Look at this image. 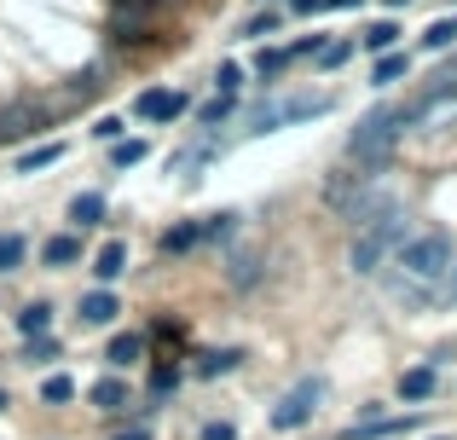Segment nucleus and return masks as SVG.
Returning <instances> with one entry per match:
<instances>
[{
	"instance_id": "obj_4",
	"label": "nucleus",
	"mask_w": 457,
	"mask_h": 440,
	"mask_svg": "<svg viewBox=\"0 0 457 440\" xmlns=\"http://www.w3.org/2000/svg\"><path fill=\"white\" fill-rule=\"evenodd\" d=\"M452 261H457L452 244H446V237H435V232H428V237H411V244H400V272L417 284V290H423V284H435V278H446Z\"/></svg>"
},
{
	"instance_id": "obj_32",
	"label": "nucleus",
	"mask_w": 457,
	"mask_h": 440,
	"mask_svg": "<svg viewBox=\"0 0 457 440\" xmlns=\"http://www.w3.org/2000/svg\"><path fill=\"white\" fill-rule=\"evenodd\" d=\"M347 53H353V46H347V41H336V46H324V53H319V58H324V64H342V58H347Z\"/></svg>"
},
{
	"instance_id": "obj_28",
	"label": "nucleus",
	"mask_w": 457,
	"mask_h": 440,
	"mask_svg": "<svg viewBox=\"0 0 457 440\" xmlns=\"http://www.w3.org/2000/svg\"><path fill=\"white\" fill-rule=\"evenodd\" d=\"M226 232H232V215H209L197 226V237H226Z\"/></svg>"
},
{
	"instance_id": "obj_29",
	"label": "nucleus",
	"mask_w": 457,
	"mask_h": 440,
	"mask_svg": "<svg viewBox=\"0 0 457 440\" xmlns=\"http://www.w3.org/2000/svg\"><path fill=\"white\" fill-rule=\"evenodd\" d=\"M226 111H232V99H220V93H214V99L203 104V122H209V128H220V116H226Z\"/></svg>"
},
{
	"instance_id": "obj_14",
	"label": "nucleus",
	"mask_w": 457,
	"mask_h": 440,
	"mask_svg": "<svg viewBox=\"0 0 457 440\" xmlns=\"http://www.w3.org/2000/svg\"><path fill=\"white\" fill-rule=\"evenodd\" d=\"M70 220H76V226H99V220H104V197H99V192L76 197V203H70Z\"/></svg>"
},
{
	"instance_id": "obj_27",
	"label": "nucleus",
	"mask_w": 457,
	"mask_h": 440,
	"mask_svg": "<svg viewBox=\"0 0 457 440\" xmlns=\"http://www.w3.org/2000/svg\"><path fill=\"white\" fill-rule=\"evenodd\" d=\"M237 360H244L237 348H226V353H209V360H203V377H220V371H232Z\"/></svg>"
},
{
	"instance_id": "obj_18",
	"label": "nucleus",
	"mask_w": 457,
	"mask_h": 440,
	"mask_svg": "<svg viewBox=\"0 0 457 440\" xmlns=\"http://www.w3.org/2000/svg\"><path fill=\"white\" fill-rule=\"evenodd\" d=\"M452 41H457V18H440V23H435V29H428V35H423V46H428V53H446V46H452Z\"/></svg>"
},
{
	"instance_id": "obj_21",
	"label": "nucleus",
	"mask_w": 457,
	"mask_h": 440,
	"mask_svg": "<svg viewBox=\"0 0 457 440\" xmlns=\"http://www.w3.org/2000/svg\"><path fill=\"white\" fill-rule=\"evenodd\" d=\"M111 162H116V169H134V162H145V139H122V145L111 151Z\"/></svg>"
},
{
	"instance_id": "obj_31",
	"label": "nucleus",
	"mask_w": 457,
	"mask_h": 440,
	"mask_svg": "<svg viewBox=\"0 0 457 440\" xmlns=\"http://www.w3.org/2000/svg\"><path fill=\"white\" fill-rule=\"evenodd\" d=\"M203 440H237V429H232V423H209V429H203Z\"/></svg>"
},
{
	"instance_id": "obj_35",
	"label": "nucleus",
	"mask_w": 457,
	"mask_h": 440,
	"mask_svg": "<svg viewBox=\"0 0 457 440\" xmlns=\"http://www.w3.org/2000/svg\"><path fill=\"white\" fill-rule=\"evenodd\" d=\"M324 6H336V12H347V6H365V0H324Z\"/></svg>"
},
{
	"instance_id": "obj_7",
	"label": "nucleus",
	"mask_w": 457,
	"mask_h": 440,
	"mask_svg": "<svg viewBox=\"0 0 457 440\" xmlns=\"http://www.w3.org/2000/svg\"><path fill=\"white\" fill-rule=\"evenodd\" d=\"M35 128H46V104H35V99L6 104V111H0V145H12V139H29Z\"/></svg>"
},
{
	"instance_id": "obj_19",
	"label": "nucleus",
	"mask_w": 457,
	"mask_h": 440,
	"mask_svg": "<svg viewBox=\"0 0 457 440\" xmlns=\"http://www.w3.org/2000/svg\"><path fill=\"white\" fill-rule=\"evenodd\" d=\"M394 41H400V29H394V23H370V29H365V46H370V53H394Z\"/></svg>"
},
{
	"instance_id": "obj_24",
	"label": "nucleus",
	"mask_w": 457,
	"mask_h": 440,
	"mask_svg": "<svg viewBox=\"0 0 457 440\" xmlns=\"http://www.w3.org/2000/svg\"><path fill=\"white\" fill-rule=\"evenodd\" d=\"M255 278H261V261H255V255H237V261H232V284H237V290H249Z\"/></svg>"
},
{
	"instance_id": "obj_39",
	"label": "nucleus",
	"mask_w": 457,
	"mask_h": 440,
	"mask_svg": "<svg viewBox=\"0 0 457 440\" xmlns=\"http://www.w3.org/2000/svg\"><path fill=\"white\" fill-rule=\"evenodd\" d=\"M0 406H6V388H0Z\"/></svg>"
},
{
	"instance_id": "obj_30",
	"label": "nucleus",
	"mask_w": 457,
	"mask_h": 440,
	"mask_svg": "<svg viewBox=\"0 0 457 440\" xmlns=\"http://www.w3.org/2000/svg\"><path fill=\"white\" fill-rule=\"evenodd\" d=\"M284 64H290V53H261V58H255V70H261V76H278Z\"/></svg>"
},
{
	"instance_id": "obj_8",
	"label": "nucleus",
	"mask_w": 457,
	"mask_h": 440,
	"mask_svg": "<svg viewBox=\"0 0 457 440\" xmlns=\"http://www.w3.org/2000/svg\"><path fill=\"white\" fill-rule=\"evenodd\" d=\"M134 111L145 116V122H174V116H186V99H179V93H168V87H145Z\"/></svg>"
},
{
	"instance_id": "obj_3",
	"label": "nucleus",
	"mask_w": 457,
	"mask_h": 440,
	"mask_svg": "<svg viewBox=\"0 0 457 440\" xmlns=\"http://www.w3.org/2000/svg\"><path fill=\"white\" fill-rule=\"evenodd\" d=\"M400 237H405V215H400V209H394L388 220L365 226V232L353 237V255H347V261H353V272H359V278H370V272H377L382 261H388L394 249H400Z\"/></svg>"
},
{
	"instance_id": "obj_20",
	"label": "nucleus",
	"mask_w": 457,
	"mask_h": 440,
	"mask_svg": "<svg viewBox=\"0 0 457 440\" xmlns=\"http://www.w3.org/2000/svg\"><path fill=\"white\" fill-rule=\"evenodd\" d=\"M139 348H145V342H139V336H116L104 360H111V365H134V360H139Z\"/></svg>"
},
{
	"instance_id": "obj_34",
	"label": "nucleus",
	"mask_w": 457,
	"mask_h": 440,
	"mask_svg": "<svg viewBox=\"0 0 457 440\" xmlns=\"http://www.w3.org/2000/svg\"><path fill=\"white\" fill-rule=\"evenodd\" d=\"M116 440H151V429L139 423V429H128V435H116Z\"/></svg>"
},
{
	"instance_id": "obj_17",
	"label": "nucleus",
	"mask_w": 457,
	"mask_h": 440,
	"mask_svg": "<svg viewBox=\"0 0 457 440\" xmlns=\"http://www.w3.org/2000/svg\"><path fill=\"white\" fill-rule=\"evenodd\" d=\"M58 157H64V145H35V151H23V157H18V174H35V169H53Z\"/></svg>"
},
{
	"instance_id": "obj_9",
	"label": "nucleus",
	"mask_w": 457,
	"mask_h": 440,
	"mask_svg": "<svg viewBox=\"0 0 457 440\" xmlns=\"http://www.w3.org/2000/svg\"><path fill=\"white\" fill-rule=\"evenodd\" d=\"M93 272H99V284L122 278V272H128V244H116V237H111V244H104L99 255H93Z\"/></svg>"
},
{
	"instance_id": "obj_38",
	"label": "nucleus",
	"mask_w": 457,
	"mask_h": 440,
	"mask_svg": "<svg viewBox=\"0 0 457 440\" xmlns=\"http://www.w3.org/2000/svg\"><path fill=\"white\" fill-rule=\"evenodd\" d=\"M388 6H411V0H388Z\"/></svg>"
},
{
	"instance_id": "obj_26",
	"label": "nucleus",
	"mask_w": 457,
	"mask_h": 440,
	"mask_svg": "<svg viewBox=\"0 0 457 440\" xmlns=\"http://www.w3.org/2000/svg\"><path fill=\"white\" fill-rule=\"evenodd\" d=\"M23 261V237H12V232H0V272H12Z\"/></svg>"
},
{
	"instance_id": "obj_6",
	"label": "nucleus",
	"mask_w": 457,
	"mask_h": 440,
	"mask_svg": "<svg viewBox=\"0 0 457 440\" xmlns=\"http://www.w3.org/2000/svg\"><path fill=\"white\" fill-rule=\"evenodd\" d=\"M319 400H324V383H295L290 394L278 400V406H272V429H284V435H295V429H307L312 423V411H319Z\"/></svg>"
},
{
	"instance_id": "obj_33",
	"label": "nucleus",
	"mask_w": 457,
	"mask_h": 440,
	"mask_svg": "<svg viewBox=\"0 0 457 440\" xmlns=\"http://www.w3.org/2000/svg\"><path fill=\"white\" fill-rule=\"evenodd\" d=\"M93 134H99V139H122V122H116V116H104V122L93 128Z\"/></svg>"
},
{
	"instance_id": "obj_22",
	"label": "nucleus",
	"mask_w": 457,
	"mask_h": 440,
	"mask_svg": "<svg viewBox=\"0 0 457 440\" xmlns=\"http://www.w3.org/2000/svg\"><path fill=\"white\" fill-rule=\"evenodd\" d=\"M70 394H76V383H70V377H46V383H41V400H46V406H64Z\"/></svg>"
},
{
	"instance_id": "obj_5",
	"label": "nucleus",
	"mask_w": 457,
	"mask_h": 440,
	"mask_svg": "<svg viewBox=\"0 0 457 440\" xmlns=\"http://www.w3.org/2000/svg\"><path fill=\"white\" fill-rule=\"evenodd\" d=\"M330 111L324 93H295V99H272L249 116V134H272V128H290V122H312V116Z\"/></svg>"
},
{
	"instance_id": "obj_10",
	"label": "nucleus",
	"mask_w": 457,
	"mask_h": 440,
	"mask_svg": "<svg viewBox=\"0 0 457 440\" xmlns=\"http://www.w3.org/2000/svg\"><path fill=\"white\" fill-rule=\"evenodd\" d=\"M116 313H122V307H116V295H111V290H93V295H81V319H87V325H111Z\"/></svg>"
},
{
	"instance_id": "obj_36",
	"label": "nucleus",
	"mask_w": 457,
	"mask_h": 440,
	"mask_svg": "<svg viewBox=\"0 0 457 440\" xmlns=\"http://www.w3.org/2000/svg\"><path fill=\"white\" fill-rule=\"evenodd\" d=\"M324 6V0H295V12H319Z\"/></svg>"
},
{
	"instance_id": "obj_25",
	"label": "nucleus",
	"mask_w": 457,
	"mask_h": 440,
	"mask_svg": "<svg viewBox=\"0 0 457 440\" xmlns=\"http://www.w3.org/2000/svg\"><path fill=\"white\" fill-rule=\"evenodd\" d=\"M214 87H220V99H232V93L244 87V70H237V64H220V70H214Z\"/></svg>"
},
{
	"instance_id": "obj_15",
	"label": "nucleus",
	"mask_w": 457,
	"mask_h": 440,
	"mask_svg": "<svg viewBox=\"0 0 457 440\" xmlns=\"http://www.w3.org/2000/svg\"><path fill=\"white\" fill-rule=\"evenodd\" d=\"M41 255H46V267H76V261H81V244H76V237H53Z\"/></svg>"
},
{
	"instance_id": "obj_37",
	"label": "nucleus",
	"mask_w": 457,
	"mask_h": 440,
	"mask_svg": "<svg viewBox=\"0 0 457 440\" xmlns=\"http://www.w3.org/2000/svg\"><path fill=\"white\" fill-rule=\"evenodd\" d=\"M446 284H452V295H457V261H452V267H446Z\"/></svg>"
},
{
	"instance_id": "obj_11",
	"label": "nucleus",
	"mask_w": 457,
	"mask_h": 440,
	"mask_svg": "<svg viewBox=\"0 0 457 440\" xmlns=\"http://www.w3.org/2000/svg\"><path fill=\"white\" fill-rule=\"evenodd\" d=\"M400 394H405V400H428V394H435V365H417V371H405V377H400Z\"/></svg>"
},
{
	"instance_id": "obj_13",
	"label": "nucleus",
	"mask_w": 457,
	"mask_h": 440,
	"mask_svg": "<svg viewBox=\"0 0 457 440\" xmlns=\"http://www.w3.org/2000/svg\"><path fill=\"white\" fill-rule=\"evenodd\" d=\"M46 325H53V307H46V302H29L18 313V330H23V336H46Z\"/></svg>"
},
{
	"instance_id": "obj_23",
	"label": "nucleus",
	"mask_w": 457,
	"mask_h": 440,
	"mask_svg": "<svg viewBox=\"0 0 457 440\" xmlns=\"http://www.w3.org/2000/svg\"><path fill=\"white\" fill-rule=\"evenodd\" d=\"M191 244H203L197 226H174V232H162V249H168V255H179V249H191Z\"/></svg>"
},
{
	"instance_id": "obj_16",
	"label": "nucleus",
	"mask_w": 457,
	"mask_h": 440,
	"mask_svg": "<svg viewBox=\"0 0 457 440\" xmlns=\"http://www.w3.org/2000/svg\"><path fill=\"white\" fill-rule=\"evenodd\" d=\"M405 70H411V58H405V53H382V58H377V70H370V76H377V87H388V81H400Z\"/></svg>"
},
{
	"instance_id": "obj_2",
	"label": "nucleus",
	"mask_w": 457,
	"mask_h": 440,
	"mask_svg": "<svg viewBox=\"0 0 457 440\" xmlns=\"http://www.w3.org/2000/svg\"><path fill=\"white\" fill-rule=\"evenodd\" d=\"M330 203L342 209V220L353 226V232H365V226H377V220H388L394 209H400V197L388 192V186L377 180V174H359V180H336L330 186Z\"/></svg>"
},
{
	"instance_id": "obj_12",
	"label": "nucleus",
	"mask_w": 457,
	"mask_h": 440,
	"mask_svg": "<svg viewBox=\"0 0 457 440\" xmlns=\"http://www.w3.org/2000/svg\"><path fill=\"white\" fill-rule=\"evenodd\" d=\"M93 406H99V411H122L128 406V383H116V377L93 383Z\"/></svg>"
},
{
	"instance_id": "obj_1",
	"label": "nucleus",
	"mask_w": 457,
	"mask_h": 440,
	"mask_svg": "<svg viewBox=\"0 0 457 440\" xmlns=\"http://www.w3.org/2000/svg\"><path fill=\"white\" fill-rule=\"evenodd\" d=\"M411 128V111H400V104H382V111H370L365 122L353 128V139H347V157L359 162V169L382 174L394 157V145H400V134Z\"/></svg>"
}]
</instances>
